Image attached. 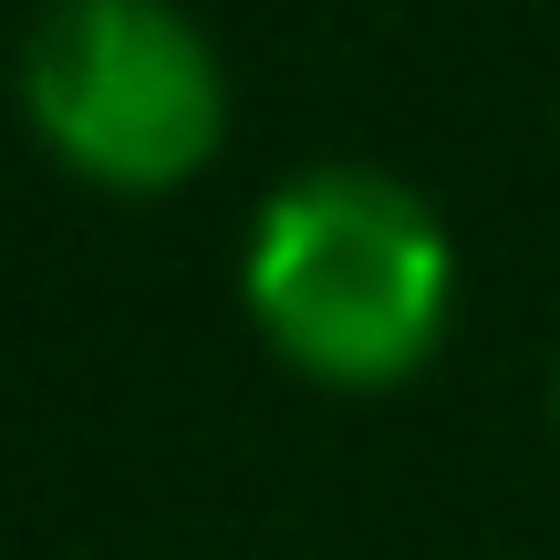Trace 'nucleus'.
I'll return each instance as SVG.
<instances>
[{
    "mask_svg": "<svg viewBox=\"0 0 560 560\" xmlns=\"http://www.w3.org/2000/svg\"><path fill=\"white\" fill-rule=\"evenodd\" d=\"M11 83L42 156L115 198H166L229 145L219 42L177 0H42Z\"/></svg>",
    "mask_w": 560,
    "mask_h": 560,
    "instance_id": "2",
    "label": "nucleus"
},
{
    "mask_svg": "<svg viewBox=\"0 0 560 560\" xmlns=\"http://www.w3.org/2000/svg\"><path fill=\"white\" fill-rule=\"evenodd\" d=\"M550 416H560V363H550Z\"/></svg>",
    "mask_w": 560,
    "mask_h": 560,
    "instance_id": "3",
    "label": "nucleus"
},
{
    "mask_svg": "<svg viewBox=\"0 0 560 560\" xmlns=\"http://www.w3.org/2000/svg\"><path fill=\"white\" fill-rule=\"evenodd\" d=\"M240 291L291 374L332 395H384L425 374L457 322V240L384 166H301L249 219Z\"/></svg>",
    "mask_w": 560,
    "mask_h": 560,
    "instance_id": "1",
    "label": "nucleus"
}]
</instances>
